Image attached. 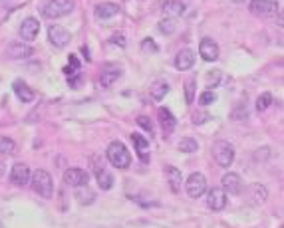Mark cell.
I'll return each mask as SVG.
<instances>
[{
  "label": "cell",
  "mask_w": 284,
  "mask_h": 228,
  "mask_svg": "<svg viewBox=\"0 0 284 228\" xmlns=\"http://www.w3.org/2000/svg\"><path fill=\"white\" fill-rule=\"evenodd\" d=\"M108 159L118 169H127L131 165V153L127 151V147L121 141H114L108 147Z\"/></svg>",
  "instance_id": "6da1fadb"
},
{
  "label": "cell",
  "mask_w": 284,
  "mask_h": 228,
  "mask_svg": "<svg viewBox=\"0 0 284 228\" xmlns=\"http://www.w3.org/2000/svg\"><path fill=\"white\" fill-rule=\"evenodd\" d=\"M32 188L42 197V199H52V195H54V181H52V177H50V173L48 171H36L34 175H32Z\"/></svg>",
  "instance_id": "7a4b0ae2"
},
{
  "label": "cell",
  "mask_w": 284,
  "mask_h": 228,
  "mask_svg": "<svg viewBox=\"0 0 284 228\" xmlns=\"http://www.w3.org/2000/svg\"><path fill=\"white\" fill-rule=\"evenodd\" d=\"M72 10H74V0H48L42 14L50 20H56V18L68 16Z\"/></svg>",
  "instance_id": "3957f363"
},
{
  "label": "cell",
  "mask_w": 284,
  "mask_h": 228,
  "mask_svg": "<svg viewBox=\"0 0 284 228\" xmlns=\"http://www.w3.org/2000/svg\"><path fill=\"white\" fill-rule=\"evenodd\" d=\"M213 157L219 167H231L235 161V147L229 141H217L213 145Z\"/></svg>",
  "instance_id": "277c9868"
},
{
  "label": "cell",
  "mask_w": 284,
  "mask_h": 228,
  "mask_svg": "<svg viewBox=\"0 0 284 228\" xmlns=\"http://www.w3.org/2000/svg\"><path fill=\"white\" fill-rule=\"evenodd\" d=\"M185 186H187V195L191 199H201L207 193V179L203 173H193V175H189Z\"/></svg>",
  "instance_id": "5b68a950"
},
{
  "label": "cell",
  "mask_w": 284,
  "mask_h": 228,
  "mask_svg": "<svg viewBox=\"0 0 284 228\" xmlns=\"http://www.w3.org/2000/svg\"><path fill=\"white\" fill-rule=\"evenodd\" d=\"M48 38H50L52 46H56V48H64V46L70 44L72 34L66 30V28H62V26L54 24V26H50V28H48Z\"/></svg>",
  "instance_id": "8992f818"
},
{
  "label": "cell",
  "mask_w": 284,
  "mask_h": 228,
  "mask_svg": "<svg viewBox=\"0 0 284 228\" xmlns=\"http://www.w3.org/2000/svg\"><path fill=\"white\" fill-rule=\"evenodd\" d=\"M251 12L257 14V16H274L278 12V4L272 2V0H253L251 2Z\"/></svg>",
  "instance_id": "52a82bcc"
},
{
  "label": "cell",
  "mask_w": 284,
  "mask_h": 228,
  "mask_svg": "<svg viewBox=\"0 0 284 228\" xmlns=\"http://www.w3.org/2000/svg\"><path fill=\"white\" fill-rule=\"evenodd\" d=\"M119 78H121V68L118 64H105L101 69V75H99V84H101V88H110Z\"/></svg>",
  "instance_id": "ba28073f"
},
{
  "label": "cell",
  "mask_w": 284,
  "mask_h": 228,
  "mask_svg": "<svg viewBox=\"0 0 284 228\" xmlns=\"http://www.w3.org/2000/svg\"><path fill=\"white\" fill-rule=\"evenodd\" d=\"M88 181H90V175L84 169L74 167V169H68L64 173V182L70 184V186H84V184H88Z\"/></svg>",
  "instance_id": "9c48e42d"
},
{
  "label": "cell",
  "mask_w": 284,
  "mask_h": 228,
  "mask_svg": "<svg viewBox=\"0 0 284 228\" xmlns=\"http://www.w3.org/2000/svg\"><path fill=\"white\" fill-rule=\"evenodd\" d=\"M199 54L205 62H215V60H219V46L211 38H203L199 44Z\"/></svg>",
  "instance_id": "30bf717a"
},
{
  "label": "cell",
  "mask_w": 284,
  "mask_h": 228,
  "mask_svg": "<svg viewBox=\"0 0 284 228\" xmlns=\"http://www.w3.org/2000/svg\"><path fill=\"white\" fill-rule=\"evenodd\" d=\"M207 205L211 210H223L227 206V193L219 186H213L207 195Z\"/></svg>",
  "instance_id": "8fae6325"
},
{
  "label": "cell",
  "mask_w": 284,
  "mask_h": 228,
  "mask_svg": "<svg viewBox=\"0 0 284 228\" xmlns=\"http://www.w3.org/2000/svg\"><path fill=\"white\" fill-rule=\"evenodd\" d=\"M10 181L14 182V184H18V186H24V184L30 182V169H28L26 163H16V165L12 167V171H10Z\"/></svg>",
  "instance_id": "7c38bea8"
},
{
  "label": "cell",
  "mask_w": 284,
  "mask_h": 228,
  "mask_svg": "<svg viewBox=\"0 0 284 228\" xmlns=\"http://www.w3.org/2000/svg\"><path fill=\"white\" fill-rule=\"evenodd\" d=\"M223 191H227L229 195H240L242 193V179L237 173H227L223 177Z\"/></svg>",
  "instance_id": "4fadbf2b"
},
{
  "label": "cell",
  "mask_w": 284,
  "mask_h": 228,
  "mask_svg": "<svg viewBox=\"0 0 284 228\" xmlns=\"http://www.w3.org/2000/svg\"><path fill=\"white\" fill-rule=\"evenodd\" d=\"M38 32H40V22L36 18H26L20 26V36L26 42H32L38 36Z\"/></svg>",
  "instance_id": "5bb4252c"
},
{
  "label": "cell",
  "mask_w": 284,
  "mask_h": 228,
  "mask_svg": "<svg viewBox=\"0 0 284 228\" xmlns=\"http://www.w3.org/2000/svg\"><path fill=\"white\" fill-rule=\"evenodd\" d=\"M32 56V48L28 44H22V42H12L8 46V58L12 60H26Z\"/></svg>",
  "instance_id": "9a60e30c"
},
{
  "label": "cell",
  "mask_w": 284,
  "mask_h": 228,
  "mask_svg": "<svg viewBox=\"0 0 284 228\" xmlns=\"http://www.w3.org/2000/svg\"><path fill=\"white\" fill-rule=\"evenodd\" d=\"M157 117H159V123H161L163 131H165V135H169V133H173V131H175V127H177V119L173 117V113H171L169 109H165V107H159Z\"/></svg>",
  "instance_id": "2e32d148"
},
{
  "label": "cell",
  "mask_w": 284,
  "mask_h": 228,
  "mask_svg": "<svg viewBox=\"0 0 284 228\" xmlns=\"http://www.w3.org/2000/svg\"><path fill=\"white\" fill-rule=\"evenodd\" d=\"M131 141H133V145H135V151H137L139 159H141L143 163H147V161H149V141L143 135H139V133H133V135H131Z\"/></svg>",
  "instance_id": "e0dca14e"
},
{
  "label": "cell",
  "mask_w": 284,
  "mask_h": 228,
  "mask_svg": "<svg viewBox=\"0 0 284 228\" xmlns=\"http://www.w3.org/2000/svg\"><path fill=\"white\" fill-rule=\"evenodd\" d=\"M95 179H97V184L101 191H110L114 186V177L112 173L101 165V167H95Z\"/></svg>",
  "instance_id": "ac0fdd59"
},
{
  "label": "cell",
  "mask_w": 284,
  "mask_h": 228,
  "mask_svg": "<svg viewBox=\"0 0 284 228\" xmlns=\"http://www.w3.org/2000/svg\"><path fill=\"white\" fill-rule=\"evenodd\" d=\"M165 177H167L169 186H171V191H173V193H179V191H181V182H183V175H181V171H179L177 167H167Z\"/></svg>",
  "instance_id": "d6986e66"
},
{
  "label": "cell",
  "mask_w": 284,
  "mask_h": 228,
  "mask_svg": "<svg viewBox=\"0 0 284 228\" xmlns=\"http://www.w3.org/2000/svg\"><path fill=\"white\" fill-rule=\"evenodd\" d=\"M193 64H195V54H193L191 50H181V52L177 54V58H175V68L181 69V71L191 69Z\"/></svg>",
  "instance_id": "ffe728a7"
},
{
  "label": "cell",
  "mask_w": 284,
  "mask_h": 228,
  "mask_svg": "<svg viewBox=\"0 0 284 228\" xmlns=\"http://www.w3.org/2000/svg\"><path fill=\"white\" fill-rule=\"evenodd\" d=\"M119 14V6L114 2H103L95 8V16L101 18V20H108V18H114Z\"/></svg>",
  "instance_id": "44dd1931"
},
{
  "label": "cell",
  "mask_w": 284,
  "mask_h": 228,
  "mask_svg": "<svg viewBox=\"0 0 284 228\" xmlns=\"http://www.w3.org/2000/svg\"><path fill=\"white\" fill-rule=\"evenodd\" d=\"M12 88H14V93L18 95V99H22L24 103H28V101H32V99L36 97L34 90H30V88L24 84L22 80H16V82L12 84Z\"/></svg>",
  "instance_id": "7402d4cb"
},
{
  "label": "cell",
  "mask_w": 284,
  "mask_h": 228,
  "mask_svg": "<svg viewBox=\"0 0 284 228\" xmlns=\"http://www.w3.org/2000/svg\"><path fill=\"white\" fill-rule=\"evenodd\" d=\"M163 14H165V18L181 16V14H185V6L177 0H165L163 2Z\"/></svg>",
  "instance_id": "603a6c76"
},
{
  "label": "cell",
  "mask_w": 284,
  "mask_h": 228,
  "mask_svg": "<svg viewBox=\"0 0 284 228\" xmlns=\"http://www.w3.org/2000/svg\"><path fill=\"white\" fill-rule=\"evenodd\" d=\"M78 191H76V199L82 203V205H92L95 199L94 191L88 186V184H84V186H76Z\"/></svg>",
  "instance_id": "cb8c5ba5"
},
{
  "label": "cell",
  "mask_w": 284,
  "mask_h": 228,
  "mask_svg": "<svg viewBox=\"0 0 284 228\" xmlns=\"http://www.w3.org/2000/svg\"><path fill=\"white\" fill-rule=\"evenodd\" d=\"M149 93H151V97H153L155 101H161L167 93H169V84H167V82H155V84L149 88Z\"/></svg>",
  "instance_id": "d4e9b609"
},
{
  "label": "cell",
  "mask_w": 284,
  "mask_h": 228,
  "mask_svg": "<svg viewBox=\"0 0 284 228\" xmlns=\"http://www.w3.org/2000/svg\"><path fill=\"white\" fill-rule=\"evenodd\" d=\"M179 151L181 153H195L197 149H199V143L195 141V139H191V137H185V139H181L179 141Z\"/></svg>",
  "instance_id": "484cf974"
},
{
  "label": "cell",
  "mask_w": 284,
  "mask_h": 228,
  "mask_svg": "<svg viewBox=\"0 0 284 228\" xmlns=\"http://www.w3.org/2000/svg\"><path fill=\"white\" fill-rule=\"evenodd\" d=\"M14 149H16V145H14V141H12L10 137L0 135V153H2V155H12Z\"/></svg>",
  "instance_id": "4316f807"
},
{
  "label": "cell",
  "mask_w": 284,
  "mask_h": 228,
  "mask_svg": "<svg viewBox=\"0 0 284 228\" xmlns=\"http://www.w3.org/2000/svg\"><path fill=\"white\" fill-rule=\"evenodd\" d=\"M175 30H177L175 18H163V20L159 22V32H161V34H165V36H171Z\"/></svg>",
  "instance_id": "83f0119b"
},
{
  "label": "cell",
  "mask_w": 284,
  "mask_h": 228,
  "mask_svg": "<svg viewBox=\"0 0 284 228\" xmlns=\"http://www.w3.org/2000/svg\"><path fill=\"white\" fill-rule=\"evenodd\" d=\"M251 191H253V199H255L257 203H264V201L268 199V191H266V186H262V184H253Z\"/></svg>",
  "instance_id": "f1b7e54d"
},
{
  "label": "cell",
  "mask_w": 284,
  "mask_h": 228,
  "mask_svg": "<svg viewBox=\"0 0 284 228\" xmlns=\"http://www.w3.org/2000/svg\"><path fill=\"white\" fill-rule=\"evenodd\" d=\"M272 105V93H262V95H259V99H257V109L259 111H266L268 107Z\"/></svg>",
  "instance_id": "f546056e"
},
{
  "label": "cell",
  "mask_w": 284,
  "mask_h": 228,
  "mask_svg": "<svg viewBox=\"0 0 284 228\" xmlns=\"http://www.w3.org/2000/svg\"><path fill=\"white\" fill-rule=\"evenodd\" d=\"M215 101H217V93L215 91H203L201 97H199V103L201 105H211Z\"/></svg>",
  "instance_id": "4dcf8cb0"
},
{
  "label": "cell",
  "mask_w": 284,
  "mask_h": 228,
  "mask_svg": "<svg viewBox=\"0 0 284 228\" xmlns=\"http://www.w3.org/2000/svg\"><path fill=\"white\" fill-rule=\"evenodd\" d=\"M193 99H195V80H187V84H185V101L193 103Z\"/></svg>",
  "instance_id": "1f68e13d"
},
{
  "label": "cell",
  "mask_w": 284,
  "mask_h": 228,
  "mask_svg": "<svg viewBox=\"0 0 284 228\" xmlns=\"http://www.w3.org/2000/svg\"><path fill=\"white\" fill-rule=\"evenodd\" d=\"M137 123L141 125V127L145 129V131H147V133H149V135H153V133H155V129H153V123H151V119H149V117L139 115V117H137Z\"/></svg>",
  "instance_id": "d6a6232c"
},
{
  "label": "cell",
  "mask_w": 284,
  "mask_h": 228,
  "mask_svg": "<svg viewBox=\"0 0 284 228\" xmlns=\"http://www.w3.org/2000/svg\"><path fill=\"white\" fill-rule=\"evenodd\" d=\"M78 69H80V62H78V58H76V56H70V66H68V68H64V73H66V75H74Z\"/></svg>",
  "instance_id": "836d02e7"
},
{
  "label": "cell",
  "mask_w": 284,
  "mask_h": 228,
  "mask_svg": "<svg viewBox=\"0 0 284 228\" xmlns=\"http://www.w3.org/2000/svg\"><path fill=\"white\" fill-rule=\"evenodd\" d=\"M209 119H211V115L205 113V111H199V113L193 115V123H195V125H201V123H205V121H209Z\"/></svg>",
  "instance_id": "e575fe53"
},
{
  "label": "cell",
  "mask_w": 284,
  "mask_h": 228,
  "mask_svg": "<svg viewBox=\"0 0 284 228\" xmlns=\"http://www.w3.org/2000/svg\"><path fill=\"white\" fill-rule=\"evenodd\" d=\"M141 50L143 52H153V54H155V52H157V46H155V42H153L151 38H147V40L141 42Z\"/></svg>",
  "instance_id": "d590c367"
},
{
  "label": "cell",
  "mask_w": 284,
  "mask_h": 228,
  "mask_svg": "<svg viewBox=\"0 0 284 228\" xmlns=\"http://www.w3.org/2000/svg\"><path fill=\"white\" fill-rule=\"evenodd\" d=\"M112 42H114V44H119V46H125V40H123V36H121V34H119V36H114V38H112Z\"/></svg>",
  "instance_id": "8d00e7d4"
},
{
  "label": "cell",
  "mask_w": 284,
  "mask_h": 228,
  "mask_svg": "<svg viewBox=\"0 0 284 228\" xmlns=\"http://www.w3.org/2000/svg\"><path fill=\"white\" fill-rule=\"evenodd\" d=\"M2 177H4V165L0 163V179H2Z\"/></svg>",
  "instance_id": "74e56055"
},
{
  "label": "cell",
  "mask_w": 284,
  "mask_h": 228,
  "mask_svg": "<svg viewBox=\"0 0 284 228\" xmlns=\"http://www.w3.org/2000/svg\"><path fill=\"white\" fill-rule=\"evenodd\" d=\"M233 2H244V0H233Z\"/></svg>",
  "instance_id": "f35d334b"
}]
</instances>
